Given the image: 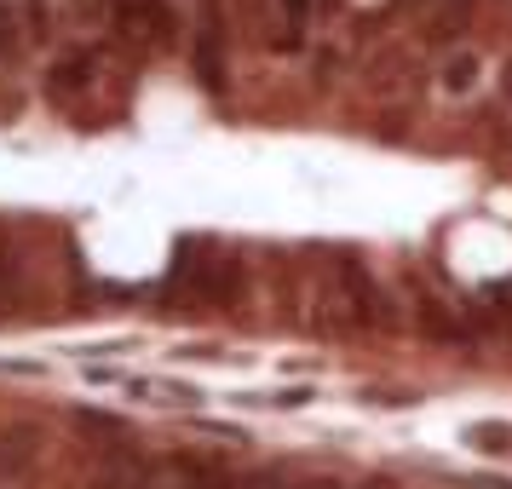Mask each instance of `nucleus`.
Returning a JSON list of instances; mask_svg holds the SVG:
<instances>
[{
  "instance_id": "1a4fd4ad",
  "label": "nucleus",
  "mask_w": 512,
  "mask_h": 489,
  "mask_svg": "<svg viewBox=\"0 0 512 489\" xmlns=\"http://www.w3.org/2000/svg\"><path fill=\"white\" fill-rule=\"evenodd\" d=\"M24 52L29 41H24V24H18V0H0V70H12Z\"/></svg>"
},
{
  "instance_id": "dca6fc26",
  "label": "nucleus",
  "mask_w": 512,
  "mask_h": 489,
  "mask_svg": "<svg viewBox=\"0 0 512 489\" xmlns=\"http://www.w3.org/2000/svg\"><path fill=\"white\" fill-rule=\"evenodd\" d=\"M12 282H18V259L0 248V317H6V305H12Z\"/></svg>"
},
{
  "instance_id": "4468645a",
  "label": "nucleus",
  "mask_w": 512,
  "mask_h": 489,
  "mask_svg": "<svg viewBox=\"0 0 512 489\" xmlns=\"http://www.w3.org/2000/svg\"><path fill=\"white\" fill-rule=\"evenodd\" d=\"M271 6H277L282 24H305L311 29V18H317V0H271Z\"/></svg>"
},
{
  "instance_id": "6e6552de",
  "label": "nucleus",
  "mask_w": 512,
  "mask_h": 489,
  "mask_svg": "<svg viewBox=\"0 0 512 489\" xmlns=\"http://www.w3.org/2000/svg\"><path fill=\"white\" fill-rule=\"evenodd\" d=\"M478 81H484V58H478V52H455V58L443 64V93L449 98H466Z\"/></svg>"
},
{
  "instance_id": "423d86ee",
  "label": "nucleus",
  "mask_w": 512,
  "mask_h": 489,
  "mask_svg": "<svg viewBox=\"0 0 512 489\" xmlns=\"http://www.w3.org/2000/svg\"><path fill=\"white\" fill-rule=\"evenodd\" d=\"M415 328L438 346H472V311H455L443 294H420L415 300Z\"/></svg>"
},
{
  "instance_id": "2eb2a0df",
  "label": "nucleus",
  "mask_w": 512,
  "mask_h": 489,
  "mask_svg": "<svg viewBox=\"0 0 512 489\" xmlns=\"http://www.w3.org/2000/svg\"><path fill=\"white\" fill-rule=\"evenodd\" d=\"M472 443H489V455H507L512 432L507 426H472Z\"/></svg>"
},
{
  "instance_id": "9d476101",
  "label": "nucleus",
  "mask_w": 512,
  "mask_h": 489,
  "mask_svg": "<svg viewBox=\"0 0 512 489\" xmlns=\"http://www.w3.org/2000/svg\"><path fill=\"white\" fill-rule=\"evenodd\" d=\"M18 24H24L29 47H47L52 41V0H18Z\"/></svg>"
},
{
  "instance_id": "f3484780",
  "label": "nucleus",
  "mask_w": 512,
  "mask_h": 489,
  "mask_svg": "<svg viewBox=\"0 0 512 489\" xmlns=\"http://www.w3.org/2000/svg\"><path fill=\"white\" fill-rule=\"evenodd\" d=\"M357 489H397V484H386V478H369V484H357Z\"/></svg>"
},
{
  "instance_id": "39448f33",
  "label": "nucleus",
  "mask_w": 512,
  "mask_h": 489,
  "mask_svg": "<svg viewBox=\"0 0 512 489\" xmlns=\"http://www.w3.org/2000/svg\"><path fill=\"white\" fill-rule=\"evenodd\" d=\"M41 472V432L18 420V426H0V489H29Z\"/></svg>"
},
{
  "instance_id": "7ed1b4c3",
  "label": "nucleus",
  "mask_w": 512,
  "mask_h": 489,
  "mask_svg": "<svg viewBox=\"0 0 512 489\" xmlns=\"http://www.w3.org/2000/svg\"><path fill=\"white\" fill-rule=\"evenodd\" d=\"M144 489H236V472L208 449H179V455H150Z\"/></svg>"
},
{
  "instance_id": "0eeeda50",
  "label": "nucleus",
  "mask_w": 512,
  "mask_h": 489,
  "mask_svg": "<svg viewBox=\"0 0 512 489\" xmlns=\"http://www.w3.org/2000/svg\"><path fill=\"white\" fill-rule=\"evenodd\" d=\"M415 81H420V70L403 58V52L374 58V70H369V87H374L380 98H409V93H415Z\"/></svg>"
},
{
  "instance_id": "9b49d317",
  "label": "nucleus",
  "mask_w": 512,
  "mask_h": 489,
  "mask_svg": "<svg viewBox=\"0 0 512 489\" xmlns=\"http://www.w3.org/2000/svg\"><path fill=\"white\" fill-rule=\"evenodd\" d=\"M311 47V29L305 24H271V52H277V58H300V52Z\"/></svg>"
},
{
  "instance_id": "f8f14e48",
  "label": "nucleus",
  "mask_w": 512,
  "mask_h": 489,
  "mask_svg": "<svg viewBox=\"0 0 512 489\" xmlns=\"http://www.w3.org/2000/svg\"><path fill=\"white\" fill-rule=\"evenodd\" d=\"M70 18L87 29H110V0H70Z\"/></svg>"
},
{
  "instance_id": "f257e3e1",
  "label": "nucleus",
  "mask_w": 512,
  "mask_h": 489,
  "mask_svg": "<svg viewBox=\"0 0 512 489\" xmlns=\"http://www.w3.org/2000/svg\"><path fill=\"white\" fill-rule=\"evenodd\" d=\"M317 323L328 334H374V328H397V305L392 294L374 282L369 265H357V259H334L328 265V282H323V300H317Z\"/></svg>"
},
{
  "instance_id": "f03ea898",
  "label": "nucleus",
  "mask_w": 512,
  "mask_h": 489,
  "mask_svg": "<svg viewBox=\"0 0 512 489\" xmlns=\"http://www.w3.org/2000/svg\"><path fill=\"white\" fill-rule=\"evenodd\" d=\"M104 81H110V64H104V47H75L58 52L47 64V104L64 110L70 121H98V98H104Z\"/></svg>"
},
{
  "instance_id": "a211bd4d",
  "label": "nucleus",
  "mask_w": 512,
  "mask_h": 489,
  "mask_svg": "<svg viewBox=\"0 0 512 489\" xmlns=\"http://www.w3.org/2000/svg\"><path fill=\"white\" fill-rule=\"evenodd\" d=\"M507 98H512V64H507Z\"/></svg>"
},
{
  "instance_id": "20e7f679",
  "label": "nucleus",
  "mask_w": 512,
  "mask_h": 489,
  "mask_svg": "<svg viewBox=\"0 0 512 489\" xmlns=\"http://www.w3.org/2000/svg\"><path fill=\"white\" fill-rule=\"evenodd\" d=\"M110 35L144 52H167L179 35V12H173V0H110Z\"/></svg>"
},
{
  "instance_id": "ddd939ff",
  "label": "nucleus",
  "mask_w": 512,
  "mask_h": 489,
  "mask_svg": "<svg viewBox=\"0 0 512 489\" xmlns=\"http://www.w3.org/2000/svg\"><path fill=\"white\" fill-rule=\"evenodd\" d=\"M81 426H87V432H98V438H116V443H127V426H121L116 415H93V409H81Z\"/></svg>"
}]
</instances>
